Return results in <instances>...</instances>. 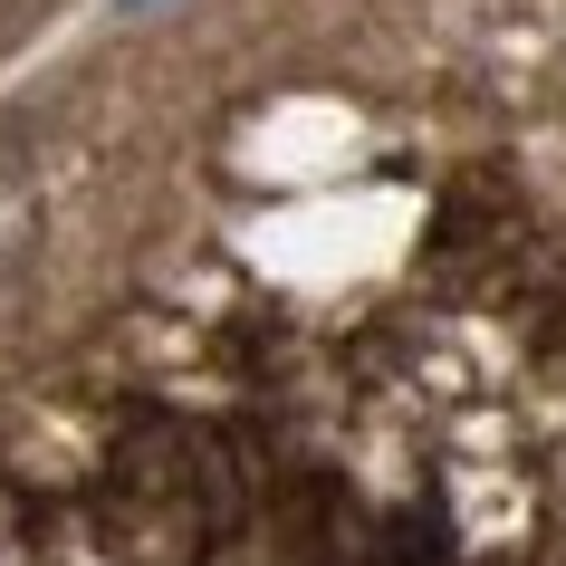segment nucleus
<instances>
[{
    "mask_svg": "<svg viewBox=\"0 0 566 566\" xmlns=\"http://www.w3.org/2000/svg\"><path fill=\"white\" fill-rule=\"evenodd\" d=\"M116 10H154V0H116Z\"/></svg>",
    "mask_w": 566,
    "mask_h": 566,
    "instance_id": "nucleus-1",
    "label": "nucleus"
}]
</instances>
